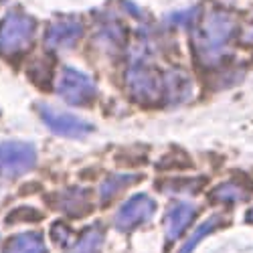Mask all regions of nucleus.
<instances>
[{
  "label": "nucleus",
  "instance_id": "f257e3e1",
  "mask_svg": "<svg viewBox=\"0 0 253 253\" xmlns=\"http://www.w3.org/2000/svg\"><path fill=\"white\" fill-rule=\"evenodd\" d=\"M35 148L23 142H6L0 146V174L18 176L31 170L35 164Z\"/></svg>",
  "mask_w": 253,
  "mask_h": 253
},
{
  "label": "nucleus",
  "instance_id": "39448f33",
  "mask_svg": "<svg viewBox=\"0 0 253 253\" xmlns=\"http://www.w3.org/2000/svg\"><path fill=\"white\" fill-rule=\"evenodd\" d=\"M195 215V207L191 205H176L170 213H168V221H166V233L168 239H176L180 237V233L188 227Z\"/></svg>",
  "mask_w": 253,
  "mask_h": 253
},
{
  "label": "nucleus",
  "instance_id": "7ed1b4c3",
  "mask_svg": "<svg viewBox=\"0 0 253 253\" xmlns=\"http://www.w3.org/2000/svg\"><path fill=\"white\" fill-rule=\"evenodd\" d=\"M154 213V203L148 197H134L128 205H124L122 211L116 217L118 229H132L144 221H148L150 215Z\"/></svg>",
  "mask_w": 253,
  "mask_h": 253
},
{
  "label": "nucleus",
  "instance_id": "0eeeda50",
  "mask_svg": "<svg viewBox=\"0 0 253 253\" xmlns=\"http://www.w3.org/2000/svg\"><path fill=\"white\" fill-rule=\"evenodd\" d=\"M103 235L97 229H87L69 249V253H101Z\"/></svg>",
  "mask_w": 253,
  "mask_h": 253
},
{
  "label": "nucleus",
  "instance_id": "20e7f679",
  "mask_svg": "<svg viewBox=\"0 0 253 253\" xmlns=\"http://www.w3.org/2000/svg\"><path fill=\"white\" fill-rule=\"evenodd\" d=\"M41 116H43L45 124L57 134L63 136H83L85 132H89V126L83 124L79 120H75L73 116H65V114H57L51 108H41Z\"/></svg>",
  "mask_w": 253,
  "mask_h": 253
},
{
  "label": "nucleus",
  "instance_id": "f03ea898",
  "mask_svg": "<svg viewBox=\"0 0 253 253\" xmlns=\"http://www.w3.org/2000/svg\"><path fill=\"white\" fill-rule=\"evenodd\" d=\"M33 35V20L20 16L18 12H12L6 16L0 29V49L6 53H14L29 45Z\"/></svg>",
  "mask_w": 253,
  "mask_h": 253
},
{
  "label": "nucleus",
  "instance_id": "423d86ee",
  "mask_svg": "<svg viewBox=\"0 0 253 253\" xmlns=\"http://www.w3.org/2000/svg\"><path fill=\"white\" fill-rule=\"evenodd\" d=\"M4 253H45V243L39 233H23L6 243Z\"/></svg>",
  "mask_w": 253,
  "mask_h": 253
}]
</instances>
